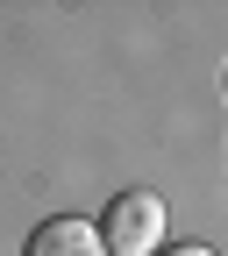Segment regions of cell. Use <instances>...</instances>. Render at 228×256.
<instances>
[{
  "label": "cell",
  "mask_w": 228,
  "mask_h": 256,
  "mask_svg": "<svg viewBox=\"0 0 228 256\" xmlns=\"http://www.w3.org/2000/svg\"><path fill=\"white\" fill-rule=\"evenodd\" d=\"M29 256H107V249H100V228H93V220L57 214V220H43V228L29 235Z\"/></svg>",
  "instance_id": "2"
},
{
  "label": "cell",
  "mask_w": 228,
  "mask_h": 256,
  "mask_svg": "<svg viewBox=\"0 0 228 256\" xmlns=\"http://www.w3.org/2000/svg\"><path fill=\"white\" fill-rule=\"evenodd\" d=\"M164 256H214V249H200V242H178V249H164Z\"/></svg>",
  "instance_id": "3"
},
{
  "label": "cell",
  "mask_w": 228,
  "mask_h": 256,
  "mask_svg": "<svg viewBox=\"0 0 228 256\" xmlns=\"http://www.w3.org/2000/svg\"><path fill=\"white\" fill-rule=\"evenodd\" d=\"M93 228H100L107 256H157V242H164V200L157 192H121Z\"/></svg>",
  "instance_id": "1"
}]
</instances>
